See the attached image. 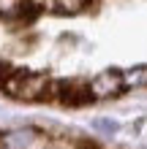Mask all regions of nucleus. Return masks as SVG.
<instances>
[{
	"label": "nucleus",
	"mask_w": 147,
	"mask_h": 149,
	"mask_svg": "<svg viewBox=\"0 0 147 149\" xmlns=\"http://www.w3.org/2000/svg\"><path fill=\"white\" fill-rule=\"evenodd\" d=\"M76 149H96V144H87V141H79V144H76Z\"/></svg>",
	"instance_id": "8"
},
{
	"label": "nucleus",
	"mask_w": 147,
	"mask_h": 149,
	"mask_svg": "<svg viewBox=\"0 0 147 149\" xmlns=\"http://www.w3.org/2000/svg\"><path fill=\"white\" fill-rule=\"evenodd\" d=\"M123 84L125 87H147V65L131 68V71L123 73Z\"/></svg>",
	"instance_id": "5"
},
{
	"label": "nucleus",
	"mask_w": 147,
	"mask_h": 149,
	"mask_svg": "<svg viewBox=\"0 0 147 149\" xmlns=\"http://www.w3.org/2000/svg\"><path fill=\"white\" fill-rule=\"evenodd\" d=\"M123 73L117 71H101L90 81V98H115L123 92Z\"/></svg>",
	"instance_id": "2"
},
{
	"label": "nucleus",
	"mask_w": 147,
	"mask_h": 149,
	"mask_svg": "<svg viewBox=\"0 0 147 149\" xmlns=\"http://www.w3.org/2000/svg\"><path fill=\"white\" fill-rule=\"evenodd\" d=\"M30 11L27 0H0V16L3 19H19Z\"/></svg>",
	"instance_id": "4"
},
{
	"label": "nucleus",
	"mask_w": 147,
	"mask_h": 149,
	"mask_svg": "<svg viewBox=\"0 0 147 149\" xmlns=\"http://www.w3.org/2000/svg\"><path fill=\"white\" fill-rule=\"evenodd\" d=\"M36 133L33 130H16V133H3L0 136V149H27L33 144Z\"/></svg>",
	"instance_id": "3"
},
{
	"label": "nucleus",
	"mask_w": 147,
	"mask_h": 149,
	"mask_svg": "<svg viewBox=\"0 0 147 149\" xmlns=\"http://www.w3.org/2000/svg\"><path fill=\"white\" fill-rule=\"evenodd\" d=\"M96 130H101V133H115L117 122L115 119H96Z\"/></svg>",
	"instance_id": "7"
},
{
	"label": "nucleus",
	"mask_w": 147,
	"mask_h": 149,
	"mask_svg": "<svg viewBox=\"0 0 147 149\" xmlns=\"http://www.w3.org/2000/svg\"><path fill=\"white\" fill-rule=\"evenodd\" d=\"M0 84L8 95L19 100H41L52 90V81L44 73H27V71H8Z\"/></svg>",
	"instance_id": "1"
},
{
	"label": "nucleus",
	"mask_w": 147,
	"mask_h": 149,
	"mask_svg": "<svg viewBox=\"0 0 147 149\" xmlns=\"http://www.w3.org/2000/svg\"><path fill=\"white\" fill-rule=\"evenodd\" d=\"M57 6H60V11H65V14H76V11H82V8L87 6V0H57Z\"/></svg>",
	"instance_id": "6"
}]
</instances>
